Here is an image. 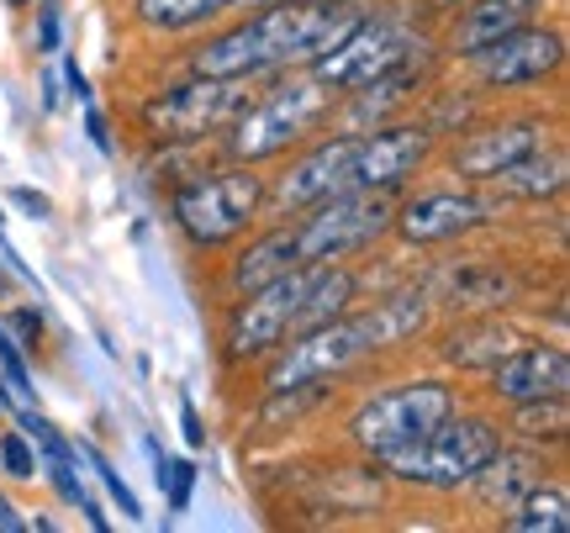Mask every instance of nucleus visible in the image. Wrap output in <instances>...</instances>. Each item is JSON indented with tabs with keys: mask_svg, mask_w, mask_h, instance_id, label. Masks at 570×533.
<instances>
[{
	"mask_svg": "<svg viewBox=\"0 0 570 533\" xmlns=\"http://www.w3.org/2000/svg\"><path fill=\"white\" fill-rule=\"evenodd\" d=\"M365 6L370 0H269L238 11L190 48V69L223 80H269L285 69H306L365 17Z\"/></svg>",
	"mask_w": 570,
	"mask_h": 533,
	"instance_id": "obj_1",
	"label": "nucleus"
},
{
	"mask_svg": "<svg viewBox=\"0 0 570 533\" xmlns=\"http://www.w3.org/2000/svg\"><path fill=\"white\" fill-rule=\"evenodd\" d=\"M360 269L354 265H296L265 280L259 290L227 296L223 312V359L233 369L259 365L269 349H281L291 333L317 328L360 302Z\"/></svg>",
	"mask_w": 570,
	"mask_h": 533,
	"instance_id": "obj_2",
	"label": "nucleus"
},
{
	"mask_svg": "<svg viewBox=\"0 0 570 533\" xmlns=\"http://www.w3.org/2000/svg\"><path fill=\"white\" fill-rule=\"evenodd\" d=\"M275 85H254L259 96H248L233 122L217 132L223 144V159L233 165H269V159H285L296 144L317 138L323 127L338 122V90H327L317 75L306 69H285V75H269Z\"/></svg>",
	"mask_w": 570,
	"mask_h": 533,
	"instance_id": "obj_3",
	"label": "nucleus"
},
{
	"mask_svg": "<svg viewBox=\"0 0 570 533\" xmlns=\"http://www.w3.org/2000/svg\"><path fill=\"white\" fill-rule=\"evenodd\" d=\"M269 211V180L259 165H233L190 175L169 190V227L180 233L190 254H227V248L248 238L259 217Z\"/></svg>",
	"mask_w": 570,
	"mask_h": 533,
	"instance_id": "obj_4",
	"label": "nucleus"
},
{
	"mask_svg": "<svg viewBox=\"0 0 570 533\" xmlns=\"http://www.w3.org/2000/svg\"><path fill=\"white\" fill-rule=\"evenodd\" d=\"M391 349V333L381 307H348L338 317H327L317 328L291 333L281 349H269L259 359V391L281 386H306V381H348L365 365H375V354Z\"/></svg>",
	"mask_w": 570,
	"mask_h": 533,
	"instance_id": "obj_5",
	"label": "nucleus"
},
{
	"mask_svg": "<svg viewBox=\"0 0 570 533\" xmlns=\"http://www.w3.org/2000/svg\"><path fill=\"white\" fill-rule=\"evenodd\" d=\"M502 417H491V412H475V407H454L439 423V428H428L417 444H402V450H391L375 460V471L396 481V486H417V492H465L470 481L481 475L491 454L502 450Z\"/></svg>",
	"mask_w": 570,
	"mask_h": 533,
	"instance_id": "obj_6",
	"label": "nucleus"
},
{
	"mask_svg": "<svg viewBox=\"0 0 570 533\" xmlns=\"http://www.w3.org/2000/svg\"><path fill=\"white\" fill-rule=\"evenodd\" d=\"M454 407H465V396H460L454 381H444V375H412V381H396V386L360 396V407L344 417V438L365 460H381V454L402 450V444H417Z\"/></svg>",
	"mask_w": 570,
	"mask_h": 533,
	"instance_id": "obj_7",
	"label": "nucleus"
},
{
	"mask_svg": "<svg viewBox=\"0 0 570 533\" xmlns=\"http://www.w3.org/2000/svg\"><path fill=\"white\" fill-rule=\"evenodd\" d=\"M417 59H423V38H417L407 11L402 6H365V17L354 21L323 59L306 63V75H317L338 96H354V90L386 80V75Z\"/></svg>",
	"mask_w": 570,
	"mask_h": 533,
	"instance_id": "obj_8",
	"label": "nucleus"
},
{
	"mask_svg": "<svg viewBox=\"0 0 570 533\" xmlns=\"http://www.w3.org/2000/svg\"><path fill=\"white\" fill-rule=\"evenodd\" d=\"M391 211H396V196H381V190H338L306 211H291L296 259L302 265H354L381 238H391Z\"/></svg>",
	"mask_w": 570,
	"mask_h": 533,
	"instance_id": "obj_9",
	"label": "nucleus"
},
{
	"mask_svg": "<svg viewBox=\"0 0 570 533\" xmlns=\"http://www.w3.org/2000/svg\"><path fill=\"white\" fill-rule=\"evenodd\" d=\"M259 80H223V75H185L180 85H164L138 106V127L148 144H202L217 138L233 111L248 101V90Z\"/></svg>",
	"mask_w": 570,
	"mask_h": 533,
	"instance_id": "obj_10",
	"label": "nucleus"
},
{
	"mask_svg": "<svg viewBox=\"0 0 570 533\" xmlns=\"http://www.w3.org/2000/svg\"><path fill=\"white\" fill-rule=\"evenodd\" d=\"M433 159H439V138L423 127V117H391V122L360 132L354 165H348V190L402 196Z\"/></svg>",
	"mask_w": 570,
	"mask_h": 533,
	"instance_id": "obj_11",
	"label": "nucleus"
},
{
	"mask_svg": "<svg viewBox=\"0 0 570 533\" xmlns=\"http://www.w3.org/2000/svg\"><path fill=\"white\" fill-rule=\"evenodd\" d=\"M497 201L481 196L475 185H439V190H402L396 211H391V238H402L407 248H439V244H460L475 227L497 223L491 217Z\"/></svg>",
	"mask_w": 570,
	"mask_h": 533,
	"instance_id": "obj_12",
	"label": "nucleus"
},
{
	"mask_svg": "<svg viewBox=\"0 0 570 533\" xmlns=\"http://www.w3.org/2000/svg\"><path fill=\"white\" fill-rule=\"evenodd\" d=\"M554 122L550 117H491V122H470L465 132H454V144L444 148V165L460 185H491L502 169H512L518 159H529L533 148L550 144Z\"/></svg>",
	"mask_w": 570,
	"mask_h": 533,
	"instance_id": "obj_13",
	"label": "nucleus"
},
{
	"mask_svg": "<svg viewBox=\"0 0 570 533\" xmlns=\"http://www.w3.org/2000/svg\"><path fill=\"white\" fill-rule=\"evenodd\" d=\"M465 63H470V75H475V85L491 90V96L533 90V85L560 80V69H566V32L544 27V21H529V27L497 38L481 53H470Z\"/></svg>",
	"mask_w": 570,
	"mask_h": 533,
	"instance_id": "obj_14",
	"label": "nucleus"
},
{
	"mask_svg": "<svg viewBox=\"0 0 570 533\" xmlns=\"http://www.w3.org/2000/svg\"><path fill=\"white\" fill-rule=\"evenodd\" d=\"M354 148H360V132H333L323 127L317 138H306L285 154L281 175L269 180V206L275 211H306V206L327 201L348 190V165H354Z\"/></svg>",
	"mask_w": 570,
	"mask_h": 533,
	"instance_id": "obj_15",
	"label": "nucleus"
},
{
	"mask_svg": "<svg viewBox=\"0 0 570 533\" xmlns=\"http://www.w3.org/2000/svg\"><path fill=\"white\" fill-rule=\"evenodd\" d=\"M487 396L497 407H523L544 396H570V349L566 344H518L487 369Z\"/></svg>",
	"mask_w": 570,
	"mask_h": 533,
	"instance_id": "obj_16",
	"label": "nucleus"
},
{
	"mask_svg": "<svg viewBox=\"0 0 570 533\" xmlns=\"http://www.w3.org/2000/svg\"><path fill=\"white\" fill-rule=\"evenodd\" d=\"M539 481H550V450L523 444V438H502V450L481 465V475L470 481V492H475V502L491 507V513H497V507L512 513Z\"/></svg>",
	"mask_w": 570,
	"mask_h": 533,
	"instance_id": "obj_17",
	"label": "nucleus"
},
{
	"mask_svg": "<svg viewBox=\"0 0 570 533\" xmlns=\"http://www.w3.org/2000/svg\"><path fill=\"white\" fill-rule=\"evenodd\" d=\"M523 344V333L518 323H508L502 312H460V323H449L439 333V344L433 354L444 359L449 369H475V375H487L502 354H512Z\"/></svg>",
	"mask_w": 570,
	"mask_h": 533,
	"instance_id": "obj_18",
	"label": "nucleus"
},
{
	"mask_svg": "<svg viewBox=\"0 0 570 533\" xmlns=\"http://www.w3.org/2000/svg\"><path fill=\"white\" fill-rule=\"evenodd\" d=\"M539 11H544V0H465L444 32V53L465 63L470 53L491 48L497 38H508L518 27L539 21Z\"/></svg>",
	"mask_w": 570,
	"mask_h": 533,
	"instance_id": "obj_19",
	"label": "nucleus"
},
{
	"mask_svg": "<svg viewBox=\"0 0 570 533\" xmlns=\"http://www.w3.org/2000/svg\"><path fill=\"white\" fill-rule=\"evenodd\" d=\"M296 238H291V217L265 233H248L238 244L227 248V265H223V296H244V290H259L265 280L296 269Z\"/></svg>",
	"mask_w": 570,
	"mask_h": 533,
	"instance_id": "obj_20",
	"label": "nucleus"
},
{
	"mask_svg": "<svg viewBox=\"0 0 570 533\" xmlns=\"http://www.w3.org/2000/svg\"><path fill=\"white\" fill-rule=\"evenodd\" d=\"M518 290L523 286L502 259H470L465 269L449 275V286L433 302H444L449 312H508L518 302Z\"/></svg>",
	"mask_w": 570,
	"mask_h": 533,
	"instance_id": "obj_21",
	"label": "nucleus"
},
{
	"mask_svg": "<svg viewBox=\"0 0 570 533\" xmlns=\"http://www.w3.org/2000/svg\"><path fill=\"white\" fill-rule=\"evenodd\" d=\"M238 6L244 0H127V17L148 38H185V32H202L212 21L233 17Z\"/></svg>",
	"mask_w": 570,
	"mask_h": 533,
	"instance_id": "obj_22",
	"label": "nucleus"
},
{
	"mask_svg": "<svg viewBox=\"0 0 570 533\" xmlns=\"http://www.w3.org/2000/svg\"><path fill=\"white\" fill-rule=\"evenodd\" d=\"M570 180V154L566 144H544L533 148L529 159H518L512 169L497 175V196H508V201H554Z\"/></svg>",
	"mask_w": 570,
	"mask_h": 533,
	"instance_id": "obj_23",
	"label": "nucleus"
},
{
	"mask_svg": "<svg viewBox=\"0 0 570 533\" xmlns=\"http://www.w3.org/2000/svg\"><path fill=\"white\" fill-rule=\"evenodd\" d=\"M508 438H523V444H539V450H560L570 438V407L566 396H544V402H523V407H508Z\"/></svg>",
	"mask_w": 570,
	"mask_h": 533,
	"instance_id": "obj_24",
	"label": "nucleus"
},
{
	"mask_svg": "<svg viewBox=\"0 0 570 533\" xmlns=\"http://www.w3.org/2000/svg\"><path fill=\"white\" fill-rule=\"evenodd\" d=\"M570 529V492L560 481H539L508 513V533H566Z\"/></svg>",
	"mask_w": 570,
	"mask_h": 533,
	"instance_id": "obj_25",
	"label": "nucleus"
},
{
	"mask_svg": "<svg viewBox=\"0 0 570 533\" xmlns=\"http://www.w3.org/2000/svg\"><path fill=\"white\" fill-rule=\"evenodd\" d=\"M148 454H154V481H159V492H164V507L169 513H185L190 507V496H196V465L190 460H169V454H159V444L148 438Z\"/></svg>",
	"mask_w": 570,
	"mask_h": 533,
	"instance_id": "obj_26",
	"label": "nucleus"
},
{
	"mask_svg": "<svg viewBox=\"0 0 570 533\" xmlns=\"http://www.w3.org/2000/svg\"><path fill=\"white\" fill-rule=\"evenodd\" d=\"M75 450H80V460L90 465V471H96V481L106 486V496H111V502L122 507L127 523H138V517H142V502H138V492H132V486L122 481V471H117V465H111V460H106L96 444H75Z\"/></svg>",
	"mask_w": 570,
	"mask_h": 533,
	"instance_id": "obj_27",
	"label": "nucleus"
},
{
	"mask_svg": "<svg viewBox=\"0 0 570 533\" xmlns=\"http://www.w3.org/2000/svg\"><path fill=\"white\" fill-rule=\"evenodd\" d=\"M0 471L11 481H38V450H32V438L21 428L0 433Z\"/></svg>",
	"mask_w": 570,
	"mask_h": 533,
	"instance_id": "obj_28",
	"label": "nucleus"
},
{
	"mask_svg": "<svg viewBox=\"0 0 570 533\" xmlns=\"http://www.w3.org/2000/svg\"><path fill=\"white\" fill-rule=\"evenodd\" d=\"M0 375H6V386H17L21 396H32V365H27V349H21L17 338L6 333V323H0Z\"/></svg>",
	"mask_w": 570,
	"mask_h": 533,
	"instance_id": "obj_29",
	"label": "nucleus"
},
{
	"mask_svg": "<svg viewBox=\"0 0 570 533\" xmlns=\"http://www.w3.org/2000/svg\"><path fill=\"white\" fill-rule=\"evenodd\" d=\"M32 42H38V53H63V11L59 0H38V32H32Z\"/></svg>",
	"mask_w": 570,
	"mask_h": 533,
	"instance_id": "obj_30",
	"label": "nucleus"
},
{
	"mask_svg": "<svg viewBox=\"0 0 570 533\" xmlns=\"http://www.w3.org/2000/svg\"><path fill=\"white\" fill-rule=\"evenodd\" d=\"M6 333H11V338H17L27 354L42 349V317L32 307H17V312H11V317H6Z\"/></svg>",
	"mask_w": 570,
	"mask_h": 533,
	"instance_id": "obj_31",
	"label": "nucleus"
},
{
	"mask_svg": "<svg viewBox=\"0 0 570 533\" xmlns=\"http://www.w3.org/2000/svg\"><path fill=\"white\" fill-rule=\"evenodd\" d=\"M38 475H48V486L59 492V502H69V507H80V465H38Z\"/></svg>",
	"mask_w": 570,
	"mask_h": 533,
	"instance_id": "obj_32",
	"label": "nucleus"
},
{
	"mask_svg": "<svg viewBox=\"0 0 570 533\" xmlns=\"http://www.w3.org/2000/svg\"><path fill=\"white\" fill-rule=\"evenodd\" d=\"M85 138H90V144H96V154H106V159H111V154H117V138H111V122H106V111L96 101H85Z\"/></svg>",
	"mask_w": 570,
	"mask_h": 533,
	"instance_id": "obj_33",
	"label": "nucleus"
},
{
	"mask_svg": "<svg viewBox=\"0 0 570 533\" xmlns=\"http://www.w3.org/2000/svg\"><path fill=\"white\" fill-rule=\"evenodd\" d=\"M11 201H17L32 223H48V217H53V201H48L42 190H32V185H17V190H11Z\"/></svg>",
	"mask_w": 570,
	"mask_h": 533,
	"instance_id": "obj_34",
	"label": "nucleus"
},
{
	"mask_svg": "<svg viewBox=\"0 0 570 533\" xmlns=\"http://www.w3.org/2000/svg\"><path fill=\"white\" fill-rule=\"evenodd\" d=\"M180 428H185V444H190V450H206V423L190 396H180Z\"/></svg>",
	"mask_w": 570,
	"mask_h": 533,
	"instance_id": "obj_35",
	"label": "nucleus"
},
{
	"mask_svg": "<svg viewBox=\"0 0 570 533\" xmlns=\"http://www.w3.org/2000/svg\"><path fill=\"white\" fill-rule=\"evenodd\" d=\"M63 85H69V96H75V101H96V90H90V75H85L80 63L75 59H63Z\"/></svg>",
	"mask_w": 570,
	"mask_h": 533,
	"instance_id": "obj_36",
	"label": "nucleus"
},
{
	"mask_svg": "<svg viewBox=\"0 0 570 533\" xmlns=\"http://www.w3.org/2000/svg\"><path fill=\"white\" fill-rule=\"evenodd\" d=\"M80 513H85V523H90V529H96V533H106V529H111V523H106V513H101V507H96V502H90V496H80Z\"/></svg>",
	"mask_w": 570,
	"mask_h": 533,
	"instance_id": "obj_37",
	"label": "nucleus"
},
{
	"mask_svg": "<svg viewBox=\"0 0 570 533\" xmlns=\"http://www.w3.org/2000/svg\"><path fill=\"white\" fill-rule=\"evenodd\" d=\"M0 529H6V533H21V529H27V523L17 517V507H11L6 496H0Z\"/></svg>",
	"mask_w": 570,
	"mask_h": 533,
	"instance_id": "obj_38",
	"label": "nucleus"
},
{
	"mask_svg": "<svg viewBox=\"0 0 570 533\" xmlns=\"http://www.w3.org/2000/svg\"><path fill=\"white\" fill-rule=\"evenodd\" d=\"M254 6H269V0H244V6H238V11H254Z\"/></svg>",
	"mask_w": 570,
	"mask_h": 533,
	"instance_id": "obj_39",
	"label": "nucleus"
},
{
	"mask_svg": "<svg viewBox=\"0 0 570 533\" xmlns=\"http://www.w3.org/2000/svg\"><path fill=\"white\" fill-rule=\"evenodd\" d=\"M6 6H11V11H21V6H27V0H6Z\"/></svg>",
	"mask_w": 570,
	"mask_h": 533,
	"instance_id": "obj_40",
	"label": "nucleus"
},
{
	"mask_svg": "<svg viewBox=\"0 0 570 533\" xmlns=\"http://www.w3.org/2000/svg\"><path fill=\"white\" fill-rule=\"evenodd\" d=\"M0 238H6V211H0Z\"/></svg>",
	"mask_w": 570,
	"mask_h": 533,
	"instance_id": "obj_41",
	"label": "nucleus"
}]
</instances>
